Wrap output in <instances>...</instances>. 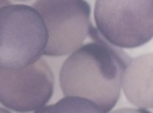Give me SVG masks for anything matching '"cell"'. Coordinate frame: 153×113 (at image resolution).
<instances>
[{
  "label": "cell",
  "instance_id": "6da1fadb",
  "mask_svg": "<svg viewBox=\"0 0 153 113\" xmlns=\"http://www.w3.org/2000/svg\"><path fill=\"white\" fill-rule=\"evenodd\" d=\"M88 36L93 42L72 52L63 62L60 85L65 97L87 98L108 113L119 100L122 74L131 58L106 42L93 26Z\"/></svg>",
  "mask_w": 153,
  "mask_h": 113
},
{
  "label": "cell",
  "instance_id": "7a4b0ae2",
  "mask_svg": "<svg viewBox=\"0 0 153 113\" xmlns=\"http://www.w3.org/2000/svg\"><path fill=\"white\" fill-rule=\"evenodd\" d=\"M48 42L39 14L27 5L0 7V67L19 69L37 62Z\"/></svg>",
  "mask_w": 153,
  "mask_h": 113
},
{
  "label": "cell",
  "instance_id": "3957f363",
  "mask_svg": "<svg viewBox=\"0 0 153 113\" xmlns=\"http://www.w3.org/2000/svg\"><path fill=\"white\" fill-rule=\"evenodd\" d=\"M94 18L109 44L136 48L152 39L153 0H95Z\"/></svg>",
  "mask_w": 153,
  "mask_h": 113
},
{
  "label": "cell",
  "instance_id": "277c9868",
  "mask_svg": "<svg viewBox=\"0 0 153 113\" xmlns=\"http://www.w3.org/2000/svg\"><path fill=\"white\" fill-rule=\"evenodd\" d=\"M32 6L47 28L44 56H62L82 46L93 26L85 0H37Z\"/></svg>",
  "mask_w": 153,
  "mask_h": 113
},
{
  "label": "cell",
  "instance_id": "5b68a950",
  "mask_svg": "<svg viewBox=\"0 0 153 113\" xmlns=\"http://www.w3.org/2000/svg\"><path fill=\"white\" fill-rule=\"evenodd\" d=\"M54 75L45 59L19 69L0 67V103L19 113L44 107L52 97Z\"/></svg>",
  "mask_w": 153,
  "mask_h": 113
},
{
  "label": "cell",
  "instance_id": "8992f818",
  "mask_svg": "<svg viewBox=\"0 0 153 113\" xmlns=\"http://www.w3.org/2000/svg\"><path fill=\"white\" fill-rule=\"evenodd\" d=\"M121 88L131 104L138 109H152V53L129 60L122 74Z\"/></svg>",
  "mask_w": 153,
  "mask_h": 113
},
{
  "label": "cell",
  "instance_id": "52a82bcc",
  "mask_svg": "<svg viewBox=\"0 0 153 113\" xmlns=\"http://www.w3.org/2000/svg\"><path fill=\"white\" fill-rule=\"evenodd\" d=\"M49 113H104L94 102L81 97H64L51 105Z\"/></svg>",
  "mask_w": 153,
  "mask_h": 113
},
{
  "label": "cell",
  "instance_id": "ba28073f",
  "mask_svg": "<svg viewBox=\"0 0 153 113\" xmlns=\"http://www.w3.org/2000/svg\"><path fill=\"white\" fill-rule=\"evenodd\" d=\"M110 113H151L144 109H129V108H124L119 109Z\"/></svg>",
  "mask_w": 153,
  "mask_h": 113
},
{
  "label": "cell",
  "instance_id": "9c48e42d",
  "mask_svg": "<svg viewBox=\"0 0 153 113\" xmlns=\"http://www.w3.org/2000/svg\"><path fill=\"white\" fill-rule=\"evenodd\" d=\"M50 108H51V105L50 106H44L42 108H40L37 110L34 111V113H49V110H50Z\"/></svg>",
  "mask_w": 153,
  "mask_h": 113
},
{
  "label": "cell",
  "instance_id": "30bf717a",
  "mask_svg": "<svg viewBox=\"0 0 153 113\" xmlns=\"http://www.w3.org/2000/svg\"><path fill=\"white\" fill-rule=\"evenodd\" d=\"M0 113H11L10 111H8L7 109H3V108H0Z\"/></svg>",
  "mask_w": 153,
  "mask_h": 113
}]
</instances>
